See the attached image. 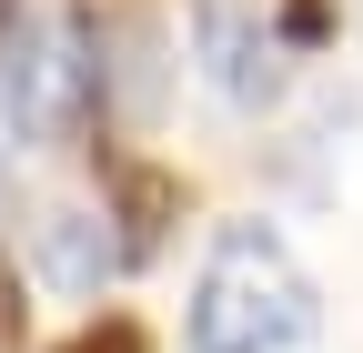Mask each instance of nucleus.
Instances as JSON below:
<instances>
[{"label":"nucleus","mask_w":363,"mask_h":353,"mask_svg":"<svg viewBox=\"0 0 363 353\" xmlns=\"http://www.w3.org/2000/svg\"><path fill=\"white\" fill-rule=\"evenodd\" d=\"M303 333H313L303 262L283 252V232L233 223L202 262V293H192V353H293Z\"/></svg>","instance_id":"1"},{"label":"nucleus","mask_w":363,"mask_h":353,"mask_svg":"<svg viewBox=\"0 0 363 353\" xmlns=\"http://www.w3.org/2000/svg\"><path fill=\"white\" fill-rule=\"evenodd\" d=\"M101 40H91V11H21L0 21V111H11L21 142H71L101 111Z\"/></svg>","instance_id":"2"},{"label":"nucleus","mask_w":363,"mask_h":353,"mask_svg":"<svg viewBox=\"0 0 363 353\" xmlns=\"http://www.w3.org/2000/svg\"><path fill=\"white\" fill-rule=\"evenodd\" d=\"M192 51H202V71H212V91H222V101H242V111H262L272 91H283L272 30L242 11V0H192Z\"/></svg>","instance_id":"3"},{"label":"nucleus","mask_w":363,"mask_h":353,"mask_svg":"<svg viewBox=\"0 0 363 353\" xmlns=\"http://www.w3.org/2000/svg\"><path fill=\"white\" fill-rule=\"evenodd\" d=\"M182 172H162V162H111V232H121V262H152L162 242H172V223H182Z\"/></svg>","instance_id":"4"},{"label":"nucleus","mask_w":363,"mask_h":353,"mask_svg":"<svg viewBox=\"0 0 363 353\" xmlns=\"http://www.w3.org/2000/svg\"><path fill=\"white\" fill-rule=\"evenodd\" d=\"M30 252H40V273L71 283V293H101L111 273H131V262H121V232H101V212H40Z\"/></svg>","instance_id":"5"},{"label":"nucleus","mask_w":363,"mask_h":353,"mask_svg":"<svg viewBox=\"0 0 363 353\" xmlns=\"http://www.w3.org/2000/svg\"><path fill=\"white\" fill-rule=\"evenodd\" d=\"M61 353H152V333L142 323H131V313H101V323H81Z\"/></svg>","instance_id":"6"},{"label":"nucleus","mask_w":363,"mask_h":353,"mask_svg":"<svg viewBox=\"0 0 363 353\" xmlns=\"http://www.w3.org/2000/svg\"><path fill=\"white\" fill-rule=\"evenodd\" d=\"M283 40H293V51L333 40V0H283Z\"/></svg>","instance_id":"7"},{"label":"nucleus","mask_w":363,"mask_h":353,"mask_svg":"<svg viewBox=\"0 0 363 353\" xmlns=\"http://www.w3.org/2000/svg\"><path fill=\"white\" fill-rule=\"evenodd\" d=\"M21 343V283H0V353Z\"/></svg>","instance_id":"8"}]
</instances>
